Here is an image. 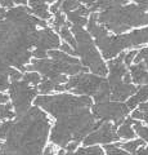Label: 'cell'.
Instances as JSON below:
<instances>
[{
    "label": "cell",
    "instance_id": "1",
    "mask_svg": "<svg viewBox=\"0 0 148 155\" xmlns=\"http://www.w3.org/2000/svg\"><path fill=\"white\" fill-rule=\"evenodd\" d=\"M40 106L57 119L50 140L61 147L71 141H81L90 130H94V115L90 114L92 100L89 97L71 94L39 96L35 100Z\"/></svg>",
    "mask_w": 148,
    "mask_h": 155
},
{
    "label": "cell",
    "instance_id": "2",
    "mask_svg": "<svg viewBox=\"0 0 148 155\" xmlns=\"http://www.w3.org/2000/svg\"><path fill=\"white\" fill-rule=\"evenodd\" d=\"M48 130L49 119L46 115L37 106L30 107L13 122L5 143L0 142V155H41Z\"/></svg>",
    "mask_w": 148,
    "mask_h": 155
},
{
    "label": "cell",
    "instance_id": "3",
    "mask_svg": "<svg viewBox=\"0 0 148 155\" xmlns=\"http://www.w3.org/2000/svg\"><path fill=\"white\" fill-rule=\"evenodd\" d=\"M98 22L115 34H122L130 27L148 25L147 9L138 4H125L121 7L104 9L98 13Z\"/></svg>",
    "mask_w": 148,
    "mask_h": 155
},
{
    "label": "cell",
    "instance_id": "4",
    "mask_svg": "<svg viewBox=\"0 0 148 155\" xmlns=\"http://www.w3.org/2000/svg\"><path fill=\"white\" fill-rule=\"evenodd\" d=\"M71 32L74 34L76 40V54L81 57V61L85 66H88L95 75L106 76L107 75V66L102 61L99 52L97 51L94 43L90 38V34L87 32L81 26L71 25Z\"/></svg>",
    "mask_w": 148,
    "mask_h": 155
},
{
    "label": "cell",
    "instance_id": "5",
    "mask_svg": "<svg viewBox=\"0 0 148 155\" xmlns=\"http://www.w3.org/2000/svg\"><path fill=\"white\" fill-rule=\"evenodd\" d=\"M97 45L101 48L104 58L111 60L115 56H117L122 49L129 47H138L144 43H148V27L134 30L125 35L118 36H109L108 34L102 38L95 39Z\"/></svg>",
    "mask_w": 148,
    "mask_h": 155
},
{
    "label": "cell",
    "instance_id": "6",
    "mask_svg": "<svg viewBox=\"0 0 148 155\" xmlns=\"http://www.w3.org/2000/svg\"><path fill=\"white\" fill-rule=\"evenodd\" d=\"M9 96L12 98V106L16 109V115H23L30 109L31 101L35 98L37 88L30 85L25 80H16L9 84Z\"/></svg>",
    "mask_w": 148,
    "mask_h": 155
},
{
    "label": "cell",
    "instance_id": "7",
    "mask_svg": "<svg viewBox=\"0 0 148 155\" xmlns=\"http://www.w3.org/2000/svg\"><path fill=\"white\" fill-rule=\"evenodd\" d=\"M103 78L97 75H89L88 72H79L74 75L63 87L65 89H71L76 94L94 96L103 83Z\"/></svg>",
    "mask_w": 148,
    "mask_h": 155
},
{
    "label": "cell",
    "instance_id": "8",
    "mask_svg": "<svg viewBox=\"0 0 148 155\" xmlns=\"http://www.w3.org/2000/svg\"><path fill=\"white\" fill-rule=\"evenodd\" d=\"M129 107L121 102H97L93 106L94 118L103 120H115V125H120L124 122V118L128 115Z\"/></svg>",
    "mask_w": 148,
    "mask_h": 155
},
{
    "label": "cell",
    "instance_id": "9",
    "mask_svg": "<svg viewBox=\"0 0 148 155\" xmlns=\"http://www.w3.org/2000/svg\"><path fill=\"white\" fill-rule=\"evenodd\" d=\"M118 134L116 132V125L111 123H102L97 129H94L93 133H90L88 137H85L84 143L89 146L92 143H107L111 141H117Z\"/></svg>",
    "mask_w": 148,
    "mask_h": 155
},
{
    "label": "cell",
    "instance_id": "10",
    "mask_svg": "<svg viewBox=\"0 0 148 155\" xmlns=\"http://www.w3.org/2000/svg\"><path fill=\"white\" fill-rule=\"evenodd\" d=\"M58 47H59V38L50 27L46 26V27H43L41 30L36 31L35 48H39V49L48 52L52 48H58Z\"/></svg>",
    "mask_w": 148,
    "mask_h": 155
},
{
    "label": "cell",
    "instance_id": "11",
    "mask_svg": "<svg viewBox=\"0 0 148 155\" xmlns=\"http://www.w3.org/2000/svg\"><path fill=\"white\" fill-rule=\"evenodd\" d=\"M109 89H111V96H109V98L116 100V101L126 100L130 94L135 93L138 91V88H135L134 85H131L130 83H125V81H121V83H117L112 87H109Z\"/></svg>",
    "mask_w": 148,
    "mask_h": 155
},
{
    "label": "cell",
    "instance_id": "12",
    "mask_svg": "<svg viewBox=\"0 0 148 155\" xmlns=\"http://www.w3.org/2000/svg\"><path fill=\"white\" fill-rule=\"evenodd\" d=\"M27 5L30 8L31 13L37 18H41L45 21V19H49L52 17V13L49 12V8H48L46 3L37 2V0H28Z\"/></svg>",
    "mask_w": 148,
    "mask_h": 155
},
{
    "label": "cell",
    "instance_id": "13",
    "mask_svg": "<svg viewBox=\"0 0 148 155\" xmlns=\"http://www.w3.org/2000/svg\"><path fill=\"white\" fill-rule=\"evenodd\" d=\"M130 74H131V79L134 80V83L139 85L148 84V70L142 61L130 66Z\"/></svg>",
    "mask_w": 148,
    "mask_h": 155
},
{
    "label": "cell",
    "instance_id": "14",
    "mask_svg": "<svg viewBox=\"0 0 148 155\" xmlns=\"http://www.w3.org/2000/svg\"><path fill=\"white\" fill-rule=\"evenodd\" d=\"M135 96L131 97L130 100L128 101V107L129 109H134L138 104H140L142 101H144L148 98V85H144V87H140V88H138V91L135 92Z\"/></svg>",
    "mask_w": 148,
    "mask_h": 155
},
{
    "label": "cell",
    "instance_id": "15",
    "mask_svg": "<svg viewBox=\"0 0 148 155\" xmlns=\"http://www.w3.org/2000/svg\"><path fill=\"white\" fill-rule=\"evenodd\" d=\"M54 89L55 91H63L65 87H63V84H58V83H55V81H53V80L48 79V78H44V79L40 80L39 91L41 92V93H48V92L54 91Z\"/></svg>",
    "mask_w": 148,
    "mask_h": 155
},
{
    "label": "cell",
    "instance_id": "16",
    "mask_svg": "<svg viewBox=\"0 0 148 155\" xmlns=\"http://www.w3.org/2000/svg\"><path fill=\"white\" fill-rule=\"evenodd\" d=\"M109 96H111V89H109V84L107 80H103V83L99 87L98 92L94 94V98L97 102H104V101H109Z\"/></svg>",
    "mask_w": 148,
    "mask_h": 155
},
{
    "label": "cell",
    "instance_id": "17",
    "mask_svg": "<svg viewBox=\"0 0 148 155\" xmlns=\"http://www.w3.org/2000/svg\"><path fill=\"white\" fill-rule=\"evenodd\" d=\"M134 122H135V120L126 119V120H125V123L121 125L120 129H118V132H117L118 137H122V138H126V140H130V138L134 137L135 132H133V129L130 128V125H131V124H134Z\"/></svg>",
    "mask_w": 148,
    "mask_h": 155
},
{
    "label": "cell",
    "instance_id": "18",
    "mask_svg": "<svg viewBox=\"0 0 148 155\" xmlns=\"http://www.w3.org/2000/svg\"><path fill=\"white\" fill-rule=\"evenodd\" d=\"M66 17H67V21L71 23V25H76V26H85L88 23V18L87 17H83L77 14L75 11H71V12H67L65 13Z\"/></svg>",
    "mask_w": 148,
    "mask_h": 155
},
{
    "label": "cell",
    "instance_id": "19",
    "mask_svg": "<svg viewBox=\"0 0 148 155\" xmlns=\"http://www.w3.org/2000/svg\"><path fill=\"white\" fill-rule=\"evenodd\" d=\"M53 16H54V19L52 21V25H53V27L55 30H59V28L63 27V26H68V27L71 26V23L67 21V18L65 17V13H62L61 11L54 13Z\"/></svg>",
    "mask_w": 148,
    "mask_h": 155
},
{
    "label": "cell",
    "instance_id": "20",
    "mask_svg": "<svg viewBox=\"0 0 148 155\" xmlns=\"http://www.w3.org/2000/svg\"><path fill=\"white\" fill-rule=\"evenodd\" d=\"M58 31H59V35H61V38H63L65 40L67 41L71 47H72V48H75V47H76V40H75V36H74V34L71 32V30L68 28V26H63V27H61Z\"/></svg>",
    "mask_w": 148,
    "mask_h": 155
},
{
    "label": "cell",
    "instance_id": "21",
    "mask_svg": "<svg viewBox=\"0 0 148 155\" xmlns=\"http://www.w3.org/2000/svg\"><path fill=\"white\" fill-rule=\"evenodd\" d=\"M12 104L9 102H5V104H2L0 105V120L3 119H13L14 116H16V114L12 111Z\"/></svg>",
    "mask_w": 148,
    "mask_h": 155
},
{
    "label": "cell",
    "instance_id": "22",
    "mask_svg": "<svg viewBox=\"0 0 148 155\" xmlns=\"http://www.w3.org/2000/svg\"><path fill=\"white\" fill-rule=\"evenodd\" d=\"M65 155H103V150L94 146V147H88V149H80L79 151H76V153L71 151Z\"/></svg>",
    "mask_w": 148,
    "mask_h": 155
},
{
    "label": "cell",
    "instance_id": "23",
    "mask_svg": "<svg viewBox=\"0 0 148 155\" xmlns=\"http://www.w3.org/2000/svg\"><path fill=\"white\" fill-rule=\"evenodd\" d=\"M22 79L25 80L26 83L30 84V85L36 87L37 84L40 83L41 78H40V75L37 74V72H34V71H27L25 75H22Z\"/></svg>",
    "mask_w": 148,
    "mask_h": 155
},
{
    "label": "cell",
    "instance_id": "24",
    "mask_svg": "<svg viewBox=\"0 0 148 155\" xmlns=\"http://www.w3.org/2000/svg\"><path fill=\"white\" fill-rule=\"evenodd\" d=\"M133 118L146 120V123L148 124V102L147 104H142L139 106V109L135 110L134 113H133Z\"/></svg>",
    "mask_w": 148,
    "mask_h": 155
},
{
    "label": "cell",
    "instance_id": "25",
    "mask_svg": "<svg viewBox=\"0 0 148 155\" xmlns=\"http://www.w3.org/2000/svg\"><path fill=\"white\" fill-rule=\"evenodd\" d=\"M79 5H80L79 0H62L61 12L62 13H67V12H71V11H75Z\"/></svg>",
    "mask_w": 148,
    "mask_h": 155
},
{
    "label": "cell",
    "instance_id": "26",
    "mask_svg": "<svg viewBox=\"0 0 148 155\" xmlns=\"http://www.w3.org/2000/svg\"><path fill=\"white\" fill-rule=\"evenodd\" d=\"M12 124H13V120H11V119L7 120V122L0 123V140H5L9 129L12 127Z\"/></svg>",
    "mask_w": 148,
    "mask_h": 155
},
{
    "label": "cell",
    "instance_id": "27",
    "mask_svg": "<svg viewBox=\"0 0 148 155\" xmlns=\"http://www.w3.org/2000/svg\"><path fill=\"white\" fill-rule=\"evenodd\" d=\"M140 61L146 65L147 70H148V47H147V48H143L140 52H138V53H137L135 64H138V62H140Z\"/></svg>",
    "mask_w": 148,
    "mask_h": 155
},
{
    "label": "cell",
    "instance_id": "28",
    "mask_svg": "<svg viewBox=\"0 0 148 155\" xmlns=\"http://www.w3.org/2000/svg\"><path fill=\"white\" fill-rule=\"evenodd\" d=\"M144 143V141H140V140H138V141H130V142H126V143H122L121 145V147L122 149H125L126 151H131V153H134L135 150L142 146V145Z\"/></svg>",
    "mask_w": 148,
    "mask_h": 155
},
{
    "label": "cell",
    "instance_id": "29",
    "mask_svg": "<svg viewBox=\"0 0 148 155\" xmlns=\"http://www.w3.org/2000/svg\"><path fill=\"white\" fill-rule=\"evenodd\" d=\"M134 128L137 130V133L139 134L144 141H148V128L143 127V125L140 123H138V122H134Z\"/></svg>",
    "mask_w": 148,
    "mask_h": 155
},
{
    "label": "cell",
    "instance_id": "30",
    "mask_svg": "<svg viewBox=\"0 0 148 155\" xmlns=\"http://www.w3.org/2000/svg\"><path fill=\"white\" fill-rule=\"evenodd\" d=\"M106 151L108 155H130L125 151H121L120 149H118L116 145H107L106 146Z\"/></svg>",
    "mask_w": 148,
    "mask_h": 155
},
{
    "label": "cell",
    "instance_id": "31",
    "mask_svg": "<svg viewBox=\"0 0 148 155\" xmlns=\"http://www.w3.org/2000/svg\"><path fill=\"white\" fill-rule=\"evenodd\" d=\"M32 57L37 58V60H40V58H46L48 57V52L46 51H43V49H39V48H35V51L31 52Z\"/></svg>",
    "mask_w": 148,
    "mask_h": 155
},
{
    "label": "cell",
    "instance_id": "32",
    "mask_svg": "<svg viewBox=\"0 0 148 155\" xmlns=\"http://www.w3.org/2000/svg\"><path fill=\"white\" fill-rule=\"evenodd\" d=\"M137 53L138 52H135V51H130L129 53H126V54L124 56V64H125L126 66H130V62L134 60V57L137 56Z\"/></svg>",
    "mask_w": 148,
    "mask_h": 155
},
{
    "label": "cell",
    "instance_id": "33",
    "mask_svg": "<svg viewBox=\"0 0 148 155\" xmlns=\"http://www.w3.org/2000/svg\"><path fill=\"white\" fill-rule=\"evenodd\" d=\"M9 79H11L12 81H16V80L22 79V72L21 71H17L16 69H11V71H9Z\"/></svg>",
    "mask_w": 148,
    "mask_h": 155
},
{
    "label": "cell",
    "instance_id": "34",
    "mask_svg": "<svg viewBox=\"0 0 148 155\" xmlns=\"http://www.w3.org/2000/svg\"><path fill=\"white\" fill-rule=\"evenodd\" d=\"M11 69H12L11 66L3 64V62L0 61V78L2 76H9V71H11Z\"/></svg>",
    "mask_w": 148,
    "mask_h": 155
},
{
    "label": "cell",
    "instance_id": "35",
    "mask_svg": "<svg viewBox=\"0 0 148 155\" xmlns=\"http://www.w3.org/2000/svg\"><path fill=\"white\" fill-rule=\"evenodd\" d=\"M61 51L65 52V53H67V54H70V56H75L76 54L75 49H72V47H71L70 44H67V43H65V44L61 45Z\"/></svg>",
    "mask_w": 148,
    "mask_h": 155
},
{
    "label": "cell",
    "instance_id": "36",
    "mask_svg": "<svg viewBox=\"0 0 148 155\" xmlns=\"http://www.w3.org/2000/svg\"><path fill=\"white\" fill-rule=\"evenodd\" d=\"M0 7L4 8L5 11L11 9L14 7V0H0Z\"/></svg>",
    "mask_w": 148,
    "mask_h": 155
},
{
    "label": "cell",
    "instance_id": "37",
    "mask_svg": "<svg viewBox=\"0 0 148 155\" xmlns=\"http://www.w3.org/2000/svg\"><path fill=\"white\" fill-rule=\"evenodd\" d=\"M134 154L135 155H148V147L147 146H143V145H142V146H139V147L135 150Z\"/></svg>",
    "mask_w": 148,
    "mask_h": 155
},
{
    "label": "cell",
    "instance_id": "38",
    "mask_svg": "<svg viewBox=\"0 0 148 155\" xmlns=\"http://www.w3.org/2000/svg\"><path fill=\"white\" fill-rule=\"evenodd\" d=\"M77 146H79V141H71V142H68L67 145H66V149L68 150V153H71V151H74Z\"/></svg>",
    "mask_w": 148,
    "mask_h": 155
},
{
    "label": "cell",
    "instance_id": "39",
    "mask_svg": "<svg viewBox=\"0 0 148 155\" xmlns=\"http://www.w3.org/2000/svg\"><path fill=\"white\" fill-rule=\"evenodd\" d=\"M79 2H80V4H84V5H87L89 8L90 5H93L97 0H79Z\"/></svg>",
    "mask_w": 148,
    "mask_h": 155
},
{
    "label": "cell",
    "instance_id": "40",
    "mask_svg": "<svg viewBox=\"0 0 148 155\" xmlns=\"http://www.w3.org/2000/svg\"><path fill=\"white\" fill-rule=\"evenodd\" d=\"M8 100H9V97L7 94H4V93H0V105L2 104H5L8 102Z\"/></svg>",
    "mask_w": 148,
    "mask_h": 155
},
{
    "label": "cell",
    "instance_id": "41",
    "mask_svg": "<svg viewBox=\"0 0 148 155\" xmlns=\"http://www.w3.org/2000/svg\"><path fill=\"white\" fill-rule=\"evenodd\" d=\"M53 153H54L53 146H48L45 149V151H44V155H53Z\"/></svg>",
    "mask_w": 148,
    "mask_h": 155
},
{
    "label": "cell",
    "instance_id": "42",
    "mask_svg": "<svg viewBox=\"0 0 148 155\" xmlns=\"http://www.w3.org/2000/svg\"><path fill=\"white\" fill-rule=\"evenodd\" d=\"M28 0H14V4H18V5H27Z\"/></svg>",
    "mask_w": 148,
    "mask_h": 155
},
{
    "label": "cell",
    "instance_id": "43",
    "mask_svg": "<svg viewBox=\"0 0 148 155\" xmlns=\"http://www.w3.org/2000/svg\"><path fill=\"white\" fill-rule=\"evenodd\" d=\"M4 17H5V9L0 7V19H3Z\"/></svg>",
    "mask_w": 148,
    "mask_h": 155
}]
</instances>
